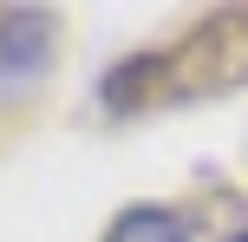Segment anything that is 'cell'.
<instances>
[{"mask_svg": "<svg viewBox=\"0 0 248 242\" xmlns=\"http://www.w3.org/2000/svg\"><path fill=\"white\" fill-rule=\"evenodd\" d=\"M235 85H248V7H222L163 46L118 59L98 79V105L111 118H150V112L209 105Z\"/></svg>", "mask_w": 248, "mask_h": 242, "instance_id": "cell-1", "label": "cell"}, {"mask_svg": "<svg viewBox=\"0 0 248 242\" xmlns=\"http://www.w3.org/2000/svg\"><path fill=\"white\" fill-rule=\"evenodd\" d=\"M59 59V13L0 7V98H33Z\"/></svg>", "mask_w": 248, "mask_h": 242, "instance_id": "cell-2", "label": "cell"}, {"mask_svg": "<svg viewBox=\"0 0 248 242\" xmlns=\"http://www.w3.org/2000/svg\"><path fill=\"white\" fill-rule=\"evenodd\" d=\"M98 242H189V223L170 203H131V210H118L105 223Z\"/></svg>", "mask_w": 248, "mask_h": 242, "instance_id": "cell-3", "label": "cell"}, {"mask_svg": "<svg viewBox=\"0 0 248 242\" xmlns=\"http://www.w3.org/2000/svg\"><path fill=\"white\" fill-rule=\"evenodd\" d=\"M235 242H248V229H235Z\"/></svg>", "mask_w": 248, "mask_h": 242, "instance_id": "cell-4", "label": "cell"}]
</instances>
